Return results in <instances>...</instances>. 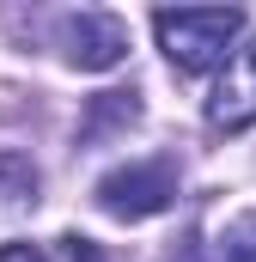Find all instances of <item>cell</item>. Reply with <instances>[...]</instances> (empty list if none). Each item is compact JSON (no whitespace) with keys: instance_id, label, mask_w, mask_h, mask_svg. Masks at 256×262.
Returning <instances> with one entry per match:
<instances>
[{"instance_id":"52a82bcc","label":"cell","mask_w":256,"mask_h":262,"mask_svg":"<svg viewBox=\"0 0 256 262\" xmlns=\"http://www.w3.org/2000/svg\"><path fill=\"white\" fill-rule=\"evenodd\" d=\"M214 256H220V262H256V213H238V220L220 232Z\"/></svg>"},{"instance_id":"9c48e42d","label":"cell","mask_w":256,"mask_h":262,"mask_svg":"<svg viewBox=\"0 0 256 262\" xmlns=\"http://www.w3.org/2000/svg\"><path fill=\"white\" fill-rule=\"evenodd\" d=\"M165 262H214V256H207L201 232H183V238H171V244H165Z\"/></svg>"},{"instance_id":"277c9868","label":"cell","mask_w":256,"mask_h":262,"mask_svg":"<svg viewBox=\"0 0 256 262\" xmlns=\"http://www.w3.org/2000/svg\"><path fill=\"white\" fill-rule=\"evenodd\" d=\"M256 122V37L244 49H232V61L220 67V85L207 98V128L214 134H244Z\"/></svg>"},{"instance_id":"30bf717a","label":"cell","mask_w":256,"mask_h":262,"mask_svg":"<svg viewBox=\"0 0 256 262\" xmlns=\"http://www.w3.org/2000/svg\"><path fill=\"white\" fill-rule=\"evenodd\" d=\"M0 262H49V256H43L37 244H6V250H0Z\"/></svg>"},{"instance_id":"ba28073f","label":"cell","mask_w":256,"mask_h":262,"mask_svg":"<svg viewBox=\"0 0 256 262\" xmlns=\"http://www.w3.org/2000/svg\"><path fill=\"white\" fill-rule=\"evenodd\" d=\"M61 250H67V262H116L98 238H86V232H61Z\"/></svg>"},{"instance_id":"5b68a950","label":"cell","mask_w":256,"mask_h":262,"mask_svg":"<svg viewBox=\"0 0 256 262\" xmlns=\"http://www.w3.org/2000/svg\"><path fill=\"white\" fill-rule=\"evenodd\" d=\"M140 116H146L140 85H110V92H92V98H86V110H79L73 140H79V146H110V140H128V128H140Z\"/></svg>"},{"instance_id":"8992f818","label":"cell","mask_w":256,"mask_h":262,"mask_svg":"<svg viewBox=\"0 0 256 262\" xmlns=\"http://www.w3.org/2000/svg\"><path fill=\"white\" fill-rule=\"evenodd\" d=\"M43 201V171L31 152L0 146V207H37Z\"/></svg>"},{"instance_id":"6da1fadb","label":"cell","mask_w":256,"mask_h":262,"mask_svg":"<svg viewBox=\"0 0 256 262\" xmlns=\"http://www.w3.org/2000/svg\"><path fill=\"white\" fill-rule=\"evenodd\" d=\"M244 6H159L153 37L177 73H220L244 37Z\"/></svg>"},{"instance_id":"3957f363","label":"cell","mask_w":256,"mask_h":262,"mask_svg":"<svg viewBox=\"0 0 256 262\" xmlns=\"http://www.w3.org/2000/svg\"><path fill=\"white\" fill-rule=\"evenodd\" d=\"M55 49H61V61L79 67V73H110V67L128 61V25L116 12L79 6V12H61V18H55Z\"/></svg>"},{"instance_id":"7a4b0ae2","label":"cell","mask_w":256,"mask_h":262,"mask_svg":"<svg viewBox=\"0 0 256 262\" xmlns=\"http://www.w3.org/2000/svg\"><path fill=\"white\" fill-rule=\"evenodd\" d=\"M177 189H183V165L177 152H153V159H134V165H116L92 183V201L110 213V220H153L165 207H177Z\"/></svg>"}]
</instances>
